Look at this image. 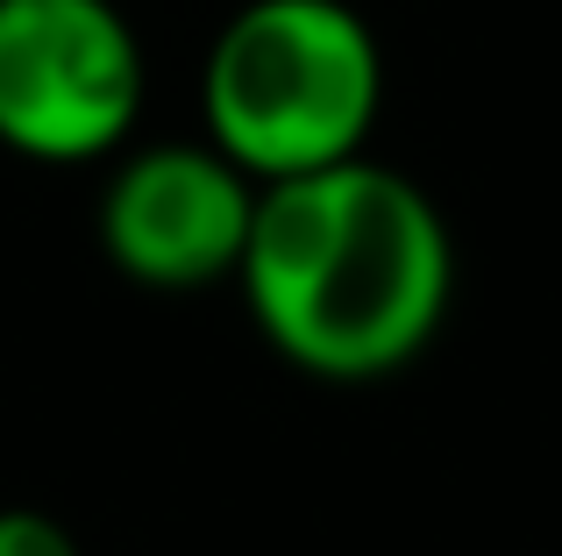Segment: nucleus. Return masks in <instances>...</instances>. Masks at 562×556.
Segmentation results:
<instances>
[{
  "label": "nucleus",
  "mask_w": 562,
  "mask_h": 556,
  "mask_svg": "<svg viewBox=\"0 0 562 556\" xmlns=\"http://www.w3.org/2000/svg\"><path fill=\"white\" fill-rule=\"evenodd\" d=\"M235 286L285 364L363 386L441 335L456 300V236L406 171L349 157L257 186Z\"/></svg>",
  "instance_id": "1"
},
{
  "label": "nucleus",
  "mask_w": 562,
  "mask_h": 556,
  "mask_svg": "<svg viewBox=\"0 0 562 556\" xmlns=\"http://www.w3.org/2000/svg\"><path fill=\"white\" fill-rule=\"evenodd\" d=\"M206 143L257 186L363 157L384 108V51L349 0H243L206 43Z\"/></svg>",
  "instance_id": "2"
},
{
  "label": "nucleus",
  "mask_w": 562,
  "mask_h": 556,
  "mask_svg": "<svg viewBox=\"0 0 562 556\" xmlns=\"http://www.w3.org/2000/svg\"><path fill=\"white\" fill-rule=\"evenodd\" d=\"M143 108V43L114 0H0V143L36 165L108 157Z\"/></svg>",
  "instance_id": "3"
},
{
  "label": "nucleus",
  "mask_w": 562,
  "mask_h": 556,
  "mask_svg": "<svg viewBox=\"0 0 562 556\" xmlns=\"http://www.w3.org/2000/svg\"><path fill=\"white\" fill-rule=\"evenodd\" d=\"M257 179L214 143H150L100 193V251L150 292H200L243 265Z\"/></svg>",
  "instance_id": "4"
},
{
  "label": "nucleus",
  "mask_w": 562,
  "mask_h": 556,
  "mask_svg": "<svg viewBox=\"0 0 562 556\" xmlns=\"http://www.w3.org/2000/svg\"><path fill=\"white\" fill-rule=\"evenodd\" d=\"M0 556H79V535L43 507H0Z\"/></svg>",
  "instance_id": "5"
}]
</instances>
